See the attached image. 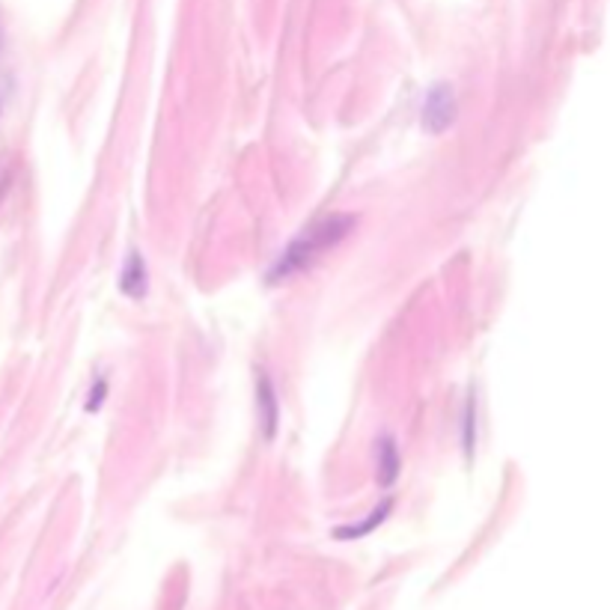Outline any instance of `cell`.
I'll use <instances>...</instances> for the list:
<instances>
[{
  "label": "cell",
  "instance_id": "cell-1",
  "mask_svg": "<svg viewBox=\"0 0 610 610\" xmlns=\"http://www.w3.org/2000/svg\"><path fill=\"white\" fill-rule=\"evenodd\" d=\"M355 227H358L355 215H331V218L313 224L298 239H292L289 247L274 259V265L268 268V283L280 286V283L292 280L295 274L313 268L328 250H334L337 244L346 242L349 233H355Z\"/></svg>",
  "mask_w": 610,
  "mask_h": 610
},
{
  "label": "cell",
  "instance_id": "cell-2",
  "mask_svg": "<svg viewBox=\"0 0 610 610\" xmlns=\"http://www.w3.org/2000/svg\"><path fill=\"white\" fill-rule=\"evenodd\" d=\"M456 114H459V105H456L453 87L444 84V81H441V84H432L429 93H426V99H423V117H420L423 131L432 134V137L444 134V131L456 122Z\"/></svg>",
  "mask_w": 610,
  "mask_h": 610
},
{
  "label": "cell",
  "instance_id": "cell-3",
  "mask_svg": "<svg viewBox=\"0 0 610 610\" xmlns=\"http://www.w3.org/2000/svg\"><path fill=\"white\" fill-rule=\"evenodd\" d=\"M256 411H259V426L262 435L271 441L280 423V402H277V390L274 381L268 378L265 369H256Z\"/></svg>",
  "mask_w": 610,
  "mask_h": 610
},
{
  "label": "cell",
  "instance_id": "cell-4",
  "mask_svg": "<svg viewBox=\"0 0 610 610\" xmlns=\"http://www.w3.org/2000/svg\"><path fill=\"white\" fill-rule=\"evenodd\" d=\"M120 292L125 298H131V301H140V298H146V292H149L146 259H143V253H137V250H131L128 259H125V265H122Z\"/></svg>",
  "mask_w": 610,
  "mask_h": 610
},
{
  "label": "cell",
  "instance_id": "cell-5",
  "mask_svg": "<svg viewBox=\"0 0 610 610\" xmlns=\"http://www.w3.org/2000/svg\"><path fill=\"white\" fill-rule=\"evenodd\" d=\"M378 471H375V480L378 486L390 488L399 480V471H402V459H399V447L390 435H384L378 444Z\"/></svg>",
  "mask_w": 610,
  "mask_h": 610
},
{
  "label": "cell",
  "instance_id": "cell-6",
  "mask_svg": "<svg viewBox=\"0 0 610 610\" xmlns=\"http://www.w3.org/2000/svg\"><path fill=\"white\" fill-rule=\"evenodd\" d=\"M462 450H465V459L471 462L477 450V393L474 390L468 393V402L462 411Z\"/></svg>",
  "mask_w": 610,
  "mask_h": 610
},
{
  "label": "cell",
  "instance_id": "cell-7",
  "mask_svg": "<svg viewBox=\"0 0 610 610\" xmlns=\"http://www.w3.org/2000/svg\"><path fill=\"white\" fill-rule=\"evenodd\" d=\"M390 506H393V500L387 497L381 506H375V509L366 515L364 524H358V527H355V524H352V527H340V530H337V536H340V539H358V536H366L369 530H375V527H378V524H381V521L390 515Z\"/></svg>",
  "mask_w": 610,
  "mask_h": 610
},
{
  "label": "cell",
  "instance_id": "cell-8",
  "mask_svg": "<svg viewBox=\"0 0 610 610\" xmlns=\"http://www.w3.org/2000/svg\"><path fill=\"white\" fill-rule=\"evenodd\" d=\"M105 396H108V381L96 378V384L90 387V396H87V411H99L105 405Z\"/></svg>",
  "mask_w": 610,
  "mask_h": 610
}]
</instances>
